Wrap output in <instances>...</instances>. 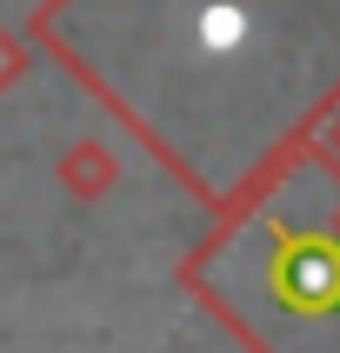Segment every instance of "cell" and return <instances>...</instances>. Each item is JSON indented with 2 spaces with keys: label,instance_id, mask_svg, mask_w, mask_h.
Instances as JSON below:
<instances>
[{
  "label": "cell",
  "instance_id": "cell-1",
  "mask_svg": "<svg viewBox=\"0 0 340 353\" xmlns=\"http://www.w3.org/2000/svg\"><path fill=\"white\" fill-rule=\"evenodd\" d=\"M214 280L260 340H340V240L327 227L260 214Z\"/></svg>",
  "mask_w": 340,
  "mask_h": 353
}]
</instances>
